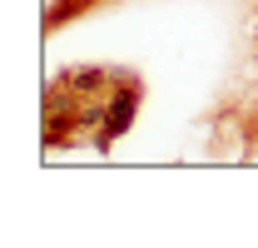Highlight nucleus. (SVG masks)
<instances>
[{
	"instance_id": "f03ea898",
	"label": "nucleus",
	"mask_w": 258,
	"mask_h": 248,
	"mask_svg": "<svg viewBox=\"0 0 258 248\" xmlns=\"http://www.w3.org/2000/svg\"><path fill=\"white\" fill-rule=\"evenodd\" d=\"M139 109H144V75L129 70V65H114V85L104 94V114H99V134H95L99 154H109L129 134V124L139 119Z\"/></svg>"
},
{
	"instance_id": "20e7f679",
	"label": "nucleus",
	"mask_w": 258,
	"mask_h": 248,
	"mask_svg": "<svg viewBox=\"0 0 258 248\" xmlns=\"http://www.w3.org/2000/svg\"><path fill=\"white\" fill-rule=\"evenodd\" d=\"M253 164H258V109H253Z\"/></svg>"
},
{
	"instance_id": "f257e3e1",
	"label": "nucleus",
	"mask_w": 258,
	"mask_h": 248,
	"mask_svg": "<svg viewBox=\"0 0 258 248\" xmlns=\"http://www.w3.org/2000/svg\"><path fill=\"white\" fill-rule=\"evenodd\" d=\"M253 109H258L253 99H233L228 94L214 109V119H209L204 154L219 159V164H253Z\"/></svg>"
},
{
	"instance_id": "7ed1b4c3",
	"label": "nucleus",
	"mask_w": 258,
	"mask_h": 248,
	"mask_svg": "<svg viewBox=\"0 0 258 248\" xmlns=\"http://www.w3.org/2000/svg\"><path fill=\"white\" fill-rule=\"evenodd\" d=\"M99 5H109V0H50L45 5V35L64 30V25H75L85 15H99Z\"/></svg>"
}]
</instances>
